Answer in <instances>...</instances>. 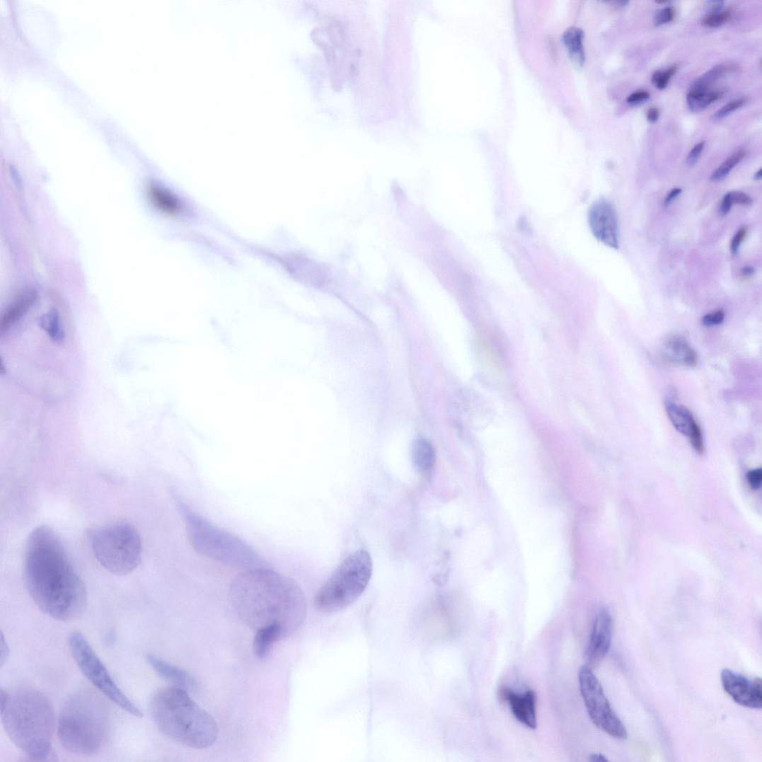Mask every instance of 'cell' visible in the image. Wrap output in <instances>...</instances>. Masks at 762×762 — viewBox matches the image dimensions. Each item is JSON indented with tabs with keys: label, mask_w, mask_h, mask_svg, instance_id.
<instances>
[{
	"label": "cell",
	"mask_w": 762,
	"mask_h": 762,
	"mask_svg": "<svg viewBox=\"0 0 762 762\" xmlns=\"http://www.w3.org/2000/svg\"><path fill=\"white\" fill-rule=\"evenodd\" d=\"M738 69V66L733 64L717 65L698 79L692 85L691 90L710 89L717 81Z\"/></svg>",
	"instance_id": "24"
},
{
	"label": "cell",
	"mask_w": 762,
	"mask_h": 762,
	"mask_svg": "<svg viewBox=\"0 0 762 762\" xmlns=\"http://www.w3.org/2000/svg\"><path fill=\"white\" fill-rule=\"evenodd\" d=\"M229 598L243 624L256 630L277 626L286 637L306 616V596L299 584L270 568L244 571L230 586Z\"/></svg>",
	"instance_id": "2"
},
{
	"label": "cell",
	"mask_w": 762,
	"mask_h": 762,
	"mask_svg": "<svg viewBox=\"0 0 762 762\" xmlns=\"http://www.w3.org/2000/svg\"><path fill=\"white\" fill-rule=\"evenodd\" d=\"M746 98H740L734 100H732V102L729 103L724 107H722L720 110H718L715 113H714L712 120L715 122L722 120L731 112H733L742 107L746 103Z\"/></svg>",
	"instance_id": "28"
},
{
	"label": "cell",
	"mask_w": 762,
	"mask_h": 762,
	"mask_svg": "<svg viewBox=\"0 0 762 762\" xmlns=\"http://www.w3.org/2000/svg\"><path fill=\"white\" fill-rule=\"evenodd\" d=\"M37 297V291L28 290L23 293L8 308L0 323V333H5L11 325L19 321L31 308Z\"/></svg>",
	"instance_id": "20"
},
{
	"label": "cell",
	"mask_w": 762,
	"mask_h": 762,
	"mask_svg": "<svg viewBox=\"0 0 762 762\" xmlns=\"http://www.w3.org/2000/svg\"><path fill=\"white\" fill-rule=\"evenodd\" d=\"M589 228L594 237L606 246L619 248V226L616 210L610 201L600 197L594 201L588 212Z\"/></svg>",
	"instance_id": "11"
},
{
	"label": "cell",
	"mask_w": 762,
	"mask_h": 762,
	"mask_svg": "<svg viewBox=\"0 0 762 762\" xmlns=\"http://www.w3.org/2000/svg\"><path fill=\"white\" fill-rule=\"evenodd\" d=\"M761 178H762V170H761V168H760L757 172H756V174L754 175V180H761Z\"/></svg>",
	"instance_id": "43"
},
{
	"label": "cell",
	"mask_w": 762,
	"mask_h": 762,
	"mask_svg": "<svg viewBox=\"0 0 762 762\" xmlns=\"http://www.w3.org/2000/svg\"><path fill=\"white\" fill-rule=\"evenodd\" d=\"M148 195L153 205L166 214L178 215L183 211L184 207L180 200L160 185L151 184Z\"/></svg>",
	"instance_id": "19"
},
{
	"label": "cell",
	"mask_w": 762,
	"mask_h": 762,
	"mask_svg": "<svg viewBox=\"0 0 762 762\" xmlns=\"http://www.w3.org/2000/svg\"><path fill=\"white\" fill-rule=\"evenodd\" d=\"M732 207V206L731 205V204L729 202V200L727 195H725V196L723 198L722 203L721 207H720V209H719V214H720L722 217H725V215H727L729 212Z\"/></svg>",
	"instance_id": "39"
},
{
	"label": "cell",
	"mask_w": 762,
	"mask_h": 762,
	"mask_svg": "<svg viewBox=\"0 0 762 762\" xmlns=\"http://www.w3.org/2000/svg\"><path fill=\"white\" fill-rule=\"evenodd\" d=\"M584 37L583 31L577 27L568 28L562 36L570 60L579 67H583L585 62Z\"/></svg>",
	"instance_id": "22"
},
{
	"label": "cell",
	"mask_w": 762,
	"mask_h": 762,
	"mask_svg": "<svg viewBox=\"0 0 762 762\" xmlns=\"http://www.w3.org/2000/svg\"><path fill=\"white\" fill-rule=\"evenodd\" d=\"M581 693L594 725L616 739H626L628 732L613 710L593 669L583 666L579 673Z\"/></svg>",
	"instance_id": "10"
},
{
	"label": "cell",
	"mask_w": 762,
	"mask_h": 762,
	"mask_svg": "<svg viewBox=\"0 0 762 762\" xmlns=\"http://www.w3.org/2000/svg\"><path fill=\"white\" fill-rule=\"evenodd\" d=\"M722 682L725 692L739 705L751 709L761 708L760 679L750 680L741 674L725 669L722 672Z\"/></svg>",
	"instance_id": "12"
},
{
	"label": "cell",
	"mask_w": 762,
	"mask_h": 762,
	"mask_svg": "<svg viewBox=\"0 0 762 762\" xmlns=\"http://www.w3.org/2000/svg\"><path fill=\"white\" fill-rule=\"evenodd\" d=\"M650 98V93L648 91H640L630 95L627 102L630 105H638L645 103Z\"/></svg>",
	"instance_id": "35"
},
{
	"label": "cell",
	"mask_w": 762,
	"mask_h": 762,
	"mask_svg": "<svg viewBox=\"0 0 762 762\" xmlns=\"http://www.w3.org/2000/svg\"><path fill=\"white\" fill-rule=\"evenodd\" d=\"M731 18L732 11L727 10L717 13L708 14L702 20L701 24L705 27L716 28L725 24Z\"/></svg>",
	"instance_id": "27"
},
{
	"label": "cell",
	"mask_w": 762,
	"mask_h": 762,
	"mask_svg": "<svg viewBox=\"0 0 762 762\" xmlns=\"http://www.w3.org/2000/svg\"><path fill=\"white\" fill-rule=\"evenodd\" d=\"M612 636V616L608 610H603L597 615L594 623L585 653V666L594 669L601 664L610 650Z\"/></svg>",
	"instance_id": "13"
},
{
	"label": "cell",
	"mask_w": 762,
	"mask_h": 762,
	"mask_svg": "<svg viewBox=\"0 0 762 762\" xmlns=\"http://www.w3.org/2000/svg\"><path fill=\"white\" fill-rule=\"evenodd\" d=\"M370 554L359 550L345 559L314 598V606L322 613L346 609L365 591L372 577Z\"/></svg>",
	"instance_id": "7"
},
{
	"label": "cell",
	"mask_w": 762,
	"mask_h": 762,
	"mask_svg": "<svg viewBox=\"0 0 762 762\" xmlns=\"http://www.w3.org/2000/svg\"><path fill=\"white\" fill-rule=\"evenodd\" d=\"M709 14L717 13L723 11L724 4L723 1H710L708 3Z\"/></svg>",
	"instance_id": "37"
},
{
	"label": "cell",
	"mask_w": 762,
	"mask_h": 762,
	"mask_svg": "<svg viewBox=\"0 0 762 762\" xmlns=\"http://www.w3.org/2000/svg\"><path fill=\"white\" fill-rule=\"evenodd\" d=\"M724 92L719 91L690 90L686 97L687 105L690 110L699 112L721 98Z\"/></svg>",
	"instance_id": "23"
},
{
	"label": "cell",
	"mask_w": 762,
	"mask_h": 762,
	"mask_svg": "<svg viewBox=\"0 0 762 762\" xmlns=\"http://www.w3.org/2000/svg\"><path fill=\"white\" fill-rule=\"evenodd\" d=\"M285 637L282 629L277 626H270L257 630L253 645L255 655L260 659L266 658L272 645Z\"/></svg>",
	"instance_id": "21"
},
{
	"label": "cell",
	"mask_w": 762,
	"mask_h": 762,
	"mask_svg": "<svg viewBox=\"0 0 762 762\" xmlns=\"http://www.w3.org/2000/svg\"><path fill=\"white\" fill-rule=\"evenodd\" d=\"M628 3H629L628 1H620V2H617L616 4L618 5H619V6H620L623 7V6H626L628 4Z\"/></svg>",
	"instance_id": "44"
},
{
	"label": "cell",
	"mask_w": 762,
	"mask_h": 762,
	"mask_svg": "<svg viewBox=\"0 0 762 762\" xmlns=\"http://www.w3.org/2000/svg\"><path fill=\"white\" fill-rule=\"evenodd\" d=\"M69 646L71 656L80 670L100 693L128 713L136 717L142 715L135 704L115 683L109 671L81 632L71 633L69 637Z\"/></svg>",
	"instance_id": "9"
},
{
	"label": "cell",
	"mask_w": 762,
	"mask_h": 762,
	"mask_svg": "<svg viewBox=\"0 0 762 762\" xmlns=\"http://www.w3.org/2000/svg\"><path fill=\"white\" fill-rule=\"evenodd\" d=\"M151 712L156 727L181 744L205 749L217 740L219 727L214 717L182 688H168L157 693Z\"/></svg>",
	"instance_id": "4"
},
{
	"label": "cell",
	"mask_w": 762,
	"mask_h": 762,
	"mask_svg": "<svg viewBox=\"0 0 762 762\" xmlns=\"http://www.w3.org/2000/svg\"><path fill=\"white\" fill-rule=\"evenodd\" d=\"M666 357L674 364L693 368L697 366L698 357L689 344L680 337H672L665 344Z\"/></svg>",
	"instance_id": "18"
},
{
	"label": "cell",
	"mask_w": 762,
	"mask_h": 762,
	"mask_svg": "<svg viewBox=\"0 0 762 762\" xmlns=\"http://www.w3.org/2000/svg\"><path fill=\"white\" fill-rule=\"evenodd\" d=\"M745 156L746 151L744 150H740L732 154L713 172L711 180L718 182L725 180L730 173V171L744 159Z\"/></svg>",
	"instance_id": "25"
},
{
	"label": "cell",
	"mask_w": 762,
	"mask_h": 762,
	"mask_svg": "<svg viewBox=\"0 0 762 762\" xmlns=\"http://www.w3.org/2000/svg\"><path fill=\"white\" fill-rule=\"evenodd\" d=\"M729 200V202L732 206L733 205H741V206H751L754 203L753 198L747 195L746 193L740 191H733L726 194Z\"/></svg>",
	"instance_id": "30"
},
{
	"label": "cell",
	"mask_w": 762,
	"mask_h": 762,
	"mask_svg": "<svg viewBox=\"0 0 762 762\" xmlns=\"http://www.w3.org/2000/svg\"><path fill=\"white\" fill-rule=\"evenodd\" d=\"M755 271L753 267L746 266L741 270V275L744 278H750L754 275Z\"/></svg>",
	"instance_id": "41"
},
{
	"label": "cell",
	"mask_w": 762,
	"mask_h": 762,
	"mask_svg": "<svg viewBox=\"0 0 762 762\" xmlns=\"http://www.w3.org/2000/svg\"><path fill=\"white\" fill-rule=\"evenodd\" d=\"M705 143L706 142L704 141L698 143L689 152L686 160V163L689 166H693L698 162L704 147H705Z\"/></svg>",
	"instance_id": "34"
},
{
	"label": "cell",
	"mask_w": 762,
	"mask_h": 762,
	"mask_svg": "<svg viewBox=\"0 0 762 762\" xmlns=\"http://www.w3.org/2000/svg\"><path fill=\"white\" fill-rule=\"evenodd\" d=\"M666 412L669 418L681 434L687 437L695 451L700 455L704 453V444L701 429L691 412L686 408L667 402Z\"/></svg>",
	"instance_id": "14"
},
{
	"label": "cell",
	"mask_w": 762,
	"mask_h": 762,
	"mask_svg": "<svg viewBox=\"0 0 762 762\" xmlns=\"http://www.w3.org/2000/svg\"><path fill=\"white\" fill-rule=\"evenodd\" d=\"M747 234V229L746 226L741 228L737 234L733 237L730 243V250L733 255L738 253L741 244L743 243Z\"/></svg>",
	"instance_id": "33"
},
{
	"label": "cell",
	"mask_w": 762,
	"mask_h": 762,
	"mask_svg": "<svg viewBox=\"0 0 762 762\" xmlns=\"http://www.w3.org/2000/svg\"><path fill=\"white\" fill-rule=\"evenodd\" d=\"M593 761H608V759L601 754H594L591 756Z\"/></svg>",
	"instance_id": "42"
},
{
	"label": "cell",
	"mask_w": 762,
	"mask_h": 762,
	"mask_svg": "<svg viewBox=\"0 0 762 762\" xmlns=\"http://www.w3.org/2000/svg\"><path fill=\"white\" fill-rule=\"evenodd\" d=\"M502 697L509 704L510 710L520 723L530 729L537 727L536 694L533 690L516 693L511 688H503Z\"/></svg>",
	"instance_id": "15"
},
{
	"label": "cell",
	"mask_w": 762,
	"mask_h": 762,
	"mask_svg": "<svg viewBox=\"0 0 762 762\" xmlns=\"http://www.w3.org/2000/svg\"><path fill=\"white\" fill-rule=\"evenodd\" d=\"M725 311L723 310H717L704 316L701 323L704 326L711 327L722 323L725 321Z\"/></svg>",
	"instance_id": "31"
},
{
	"label": "cell",
	"mask_w": 762,
	"mask_h": 762,
	"mask_svg": "<svg viewBox=\"0 0 762 762\" xmlns=\"http://www.w3.org/2000/svg\"><path fill=\"white\" fill-rule=\"evenodd\" d=\"M187 537L193 550L222 565L240 570L270 568L246 542L208 521L177 499Z\"/></svg>",
	"instance_id": "6"
},
{
	"label": "cell",
	"mask_w": 762,
	"mask_h": 762,
	"mask_svg": "<svg viewBox=\"0 0 762 762\" xmlns=\"http://www.w3.org/2000/svg\"><path fill=\"white\" fill-rule=\"evenodd\" d=\"M23 577L35 605L53 619L75 620L87 607V589L60 538L49 526L36 528L28 537Z\"/></svg>",
	"instance_id": "1"
},
{
	"label": "cell",
	"mask_w": 762,
	"mask_h": 762,
	"mask_svg": "<svg viewBox=\"0 0 762 762\" xmlns=\"http://www.w3.org/2000/svg\"><path fill=\"white\" fill-rule=\"evenodd\" d=\"M677 71L678 67L676 66H672L665 71L657 70L654 71L652 77V82L659 90H664Z\"/></svg>",
	"instance_id": "26"
},
{
	"label": "cell",
	"mask_w": 762,
	"mask_h": 762,
	"mask_svg": "<svg viewBox=\"0 0 762 762\" xmlns=\"http://www.w3.org/2000/svg\"><path fill=\"white\" fill-rule=\"evenodd\" d=\"M1 719L9 739L28 757L54 759V712L44 694L30 687L1 690Z\"/></svg>",
	"instance_id": "3"
},
{
	"label": "cell",
	"mask_w": 762,
	"mask_h": 762,
	"mask_svg": "<svg viewBox=\"0 0 762 762\" xmlns=\"http://www.w3.org/2000/svg\"><path fill=\"white\" fill-rule=\"evenodd\" d=\"M674 16L675 11L672 8H665L656 14L654 18V24L655 26H660L669 23L674 20Z\"/></svg>",
	"instance_id": "32"
},
{
	"label": "cell",
	"mask_w": 762,
	"mask_h": 762,
	"mask_svg": "<svg viewBox=\"0 0 762 762\" xmlns=\"http://www.w3.org/2000/svg\"><path fill=\"white\" fill-rule=\"evenodd\" d=\"M93 553L110 573L126 576L140 565L142 544L137 529L121 523L95 529L91 534Z\"/></svg>",
	"instance_id": "8"
},
{
	"label": "cell",
	"mask_w": 762,
	"mask_h": 762,
	"mask_svg": "<svg viewBox=\"0 0 762 762\" xmlns=\"http://www.w3.org/2000/svg\"><path fill=\"white\" fill-rule=\"evenodd\" d=\"M681 193L682 190L681 188H675L671 190L664 200L665 206L668 207L672 203V201L677 198Z\"/></svg>",
	"instance_id": "38"
},
{
	"label": "cell",
	"mask_w": 762,
	"mask_h": 762,
	"mask_svg": "<svg viewBox=\"0 0 762 762\" xmlns=\"http://www.w3.org/2000/svg\"><path fill=\"white\" fill-rule=\"evenodd\" d=\"M659 117V110L657 108H652L647 112V119L651 123H655Z\"/></svg>",
	"instance_id": "40"
},
{
	"label": "cell",
	"mask_w": 762,
	"mask_h": 762,
	"mask_svg": "<svg viewBox=\"0 0 762 762\" xmlns=\"http://www.w3.org/2000/svg\"><path fill=\"white\" fill-rule=\"evenodd\" d=\"M412 463L417 472L425 480L432 478L436 466V451L425 438L417 439L412 448Z\"/></svg>",
	"instance_id": "17"
},
{
	"label": "cell",
	"mask_w": 762,
	"mask_h": 762,
	"mask_svg": "<svg viewBox=\"0 0 762 762\" xmlns=\"http://www.w3.org/2000/svg\"><path fill=\"white\" fill-rule=\"evenodd\" d=\"M47 322H45L47 324V330L49 335L52 339L55 340H60L63 337V333L60 329L59 316L57 313L52 311L49 315L47 319Z\"/></svg>",
	"instance_id": "29"
},
{
	"label": "cell",
	"mask_w": 762,
	"mask_h": 762,
	"mask_svg": "<svg viewBox=\"0 0 762 762\" xmlns=\"http://www.w3.org/2000/svg\"><path fill=\"white\" fill-rule=\"evenodd\" d=\"M747 480L754 490H758L762 481V471L761 468L755 469L747 474Z\"/></svg>",
	"instance_id": "36"
},
{
	"label": "cell",
	"mask_w": 762,
	"mask_h": 762,
	"mask_svg": "<svg viewBox=\"0 0 762 762\" xmlns=\"http://www.w3.org/2000/svg\"><path fill=\"white\" fill-rule=\"evenodd\" d=\"M106 702L90 690H80L64 703L57 722V735L70 753L91 756L104 749L110 732Z\"/></svg>",
	"instance_id": "5"
},
{
	"label": "cell",
	"mask_w": 762,
	"mask_h": 762,
	"mask_svg": "<svg viewBox=\"0 0 762 762\" xmlns=\"http://www.w3.org/2000/svg\"><path fill=\"white\" fill-rule=\"evenodd\" d=\"M149 663L156 672L177 687L188 691L197 688V683L192 675L173 665L169 664L154 654L147 656Z\"/></svg>",
	"instance_id": "16"
}]
</instances>
